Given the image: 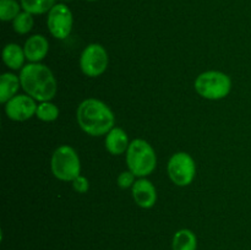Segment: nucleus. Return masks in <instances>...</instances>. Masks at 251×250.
<instances>
[{
  "instance_id": "f257e3e1",
  "label": "nucleus",
  "mask_w": 251,
  "mask_h": 250,
  "mask_svg": "<svg viewBox=\"0 0 251 250\" xmlns=\"http://www.w3.org/2000/svg\"><path fill=\"white\" fill-rule=\"evenodd\" d=\"M78 126L91 136L107 135L114 127L115 117L109 107L97 98H87L76 110Z\"/></svg>"
},
{
  "instance_id": "f03ea898",
  "label": "nucleus",
  "mask_w": 251,
  "mask_h": 250,
  "mask_svg": "<svg viewBox=\"0 0 251 250\" xmlns=\"http://www.w3.org/2000/svg\"><path fill=\"white\" fill-rule=\"evenodd\" d=\"M20 81L25 92L39 102L51 100L58 91V83L51 70L41 63L25 65L20 73Z\"/></svg>"
},
{
  "instance_id": "7ed1b4c3",
  "label": "nucleus",
  "mask_w": 251,
  "mask_h": 250,
  "mask_svg": "<svg viewBox=\"0 0 251 250\" xmlns=\"http://www.w3.org/2000/svg\"><path fill=\"white\" fill-rule=\"evenodd\" d=\"M126 164L129 171L137 178L150 175L157 166V156L153 147L144 139L132 140L126 151Z\"/></svg>"
},
{
  "instance_id": "20e7f679",
  "label": "nucleus",
  "mask_w": 251,
  "mask_h": 250,
  "mask_svg": "<svg viewBox=\"0 0 251 250\" xmlns=\"http://www.w3.org/2000/svg\"><path fill=\"white\" fill-rule=\"evenodd\" d=\"M195 90L201 97L206 100H222L229 95L232 90V80L222 71H205L196 77Z\"/></svg>"
},
{
  "instance_id": "39448f33",
  "label": "nucleus",
  "mask_w": 251,
  "mask_h": 250,
  "mask_svg": "<svg viewBox=\"0 0 251 250\" xmlns=\"http://www.w3.org/2000/svg\"><path fill=\"white\" fill-rule=\"evenodd\" d=\"M50 169L61 181H73L81 173V162L75 150L69 145L59 146L51 154Z\"/></svg>"
},
{
  "instance_id": "423d86ee",
  "label": "nucleus",
  "mask_w": 251,
  "mask_h": 250,
  "mask_svg": "<svg viewBox=\"0 0 251 250\" xmlns=\"http://www.w3.org/2000/svg\"><path fill=\"white\" fill-rule=\"evenodd\" d=\"M168 175L176 186H188L196 175V164L186 152H176L169 158L167 166Z\"/></svg>"
},
{
  "instance_id": "0eeeda50",
  "label": "nucleus",
  "mask_w": 251,
  "mask_h": 250,
  "mask_svg": "<svg viewBox=\"0 0 251 250\" xmlns=\"http://www.w3.org/2000/svg\"><path fill=\"white\" fill-rule=\"evenodd\" d=\"M108 63L109 58L107 50L98 43L88 44L81 53V71L88 77H98L102 75L107 70Z\"/></svg>"
},
{
  "instance_id": "6e6552de",
  "label": "nucleus",
  "mask_w": 251,
  "mask_h": 250,
  "mask_svg": "<svg viewBox=\"0 0 251 250\" xmlns=\"http://www.w3.org/2000/svg\"><path fill=\"white\" fill-rule=\"evenodd\" d=\"M74 17L69 6L59 2L51 7L47 17V26L51 36L56 39H65L73 31Z\"/></svg>"
},
{
  "instance_id": "1a4fd4ad",
  "label": "nucleus",
  "mask_w": 251,
  "mask_h": 250,
  "mask_svg": "<svg viewBox=\"0 0 251 250\" xmlns=\"http://www.w3.org/2000/svg\"><path fill=\"white\" fill-rule=\"evenodd\" d=\"M36 100L28 95H16L5 103V113L14 122H26L36 115Z\"/></svg>"
},
{
  "instance_id": "9d476101",
  "label": "nucleus",
  "mask_w": 251,
  "mask_h": 250,
  "mask_svg": "<svg viewBox=\"0 0 251 250\" xmlns=\"http://www.w3.org/2000/svg\"><path fill=\"white\" fill-rule=\"evenodd\" d=\"M132 198L137 206L142 208H151L157 202V190L152 181L146 178H140L131 188Z\"/></svg>"
},
{
  "instance_id": "9b49d317",
  "label": "nucleus",
  "mask_w": 251,
  "mask_h": 250,
  "mask_svg": "<svg viewBox=\"0 0 251 250\" xmlns=\"http://www.w3.org/2000/svg\"><path fill=\"white\" fill-rule=\"evenodd\" d=\"M25 55L29 63H41L49 51V42L42 34H33L24 46Z\"/></svg>"
},
{
  "instance_id": "f8f14e48",
  "label": "nucleus",
  "mask_w": 251,
  "mask_h": 250,
  "mask_svg": "<svg viewBox=\"0 0 251 250\" xmlns=\"http://www.w3.org/2000/svg\"><path fill=\"white\" fill-rule=\"evenodd\" d=\"M105 149L109 153L114 154V156H119L124 152L127 151L129 149V137L125 130L122 127H113L107 135H105Z\"/></svg>"
},
{
  "instance_id": "ddd939ff",
  "label": "nucleus",
  "mask_w": 251,
  "mask_h": 250,
  "mask_svg": "<svg viewBox=\"0 0 251 250\" xmlns=\"http://www.w3.org/2000/svg\"><path fill=\"white\" fill-rule=\"evenodd\" d=\"M25 59H26L25 50L19 44L9 43L2 49V61L9 69H12V70L22 69L25 66Z\"/></svg>"
},
{
  "instance_id": "4468645a",
  "label": "nucleus",
  "mask_w": 251,
  "mask_h": 250,
  "mask_svg": "<svg viewBox=\"0 0 251 250\" xmlns=\"http://www.w3.org/2000/svg\"><path fill=\"white\" fill-rule=\"evenodd\" d=\"M20 86H21V81L19 76L12 73L2 74L0 77V102L2 104L9 102L12 97L17 95Z\"/></svg>"
},
{
  "instance_id": "2eb2a0df",
  "label": "nucleus",
  "mask_w": 251,
  "mask_h": 250,
  "mask_svg": "<svg viewBox=\"0 0 251 250\" xmlns=\"http://www.w3.org/2000/svg\"><path fill=\"white\" fill-rule=\"evenodd\" d=\"M172 249L173 250H196L198 249V238L195 233L190 229H179L173 235L172 240Z\"/></svg>"
},
{
  "instance_id": "dca6fc26",
  "label": "nucleus",
  "mask_w": 251,
  "mask_h": 250,
  "mask_svg": "<svg viewBox=\"0 0 251 250\" xmlns=\"http://www.w3.org/2000/svg\"><path fill=\"white\" fill-rule=\"evenodd\" d=\"M56 0H20L24 11L31 15H43L49 12L56 4Z\"/></svg>"
},
{
  "instance_id": "f3484780",
  "label": "nucleus",
  "mask_w": 251,
  "mask_h": 250,
  "mask_svg": "<svg viewBox=\"0 0 251 250\" xmlns=\"http://www.w3.org/2000/svg\"><path fill=\"white\" fill-rule=\"evenodd\" d=\"M21 9V2L17 0H0V20L4 22L14 21Z\"/></svg>"
},
{
  "instance_id": "a211bd4d",
  "label": "nucleus",
  "mask_w": 251,
  "mask_h": 250,
  "mask_svg": "<svg viewBox=\"0 0 251 250\" xmlns=\"http://www.w3.org/2000/svg\"><path fill=\"white\" fill-rule=\"evenodd\" d=\"M36 117L42 122H54L59 117V108L50 100L48 102H41L37 105Z\"/></svg>"
},
{
  "instance_id": "6ab92c4d",
  "label": "nucleus",
  "mask_w": 251,
  "mask_h": 250,
  "mask_svg": "<svg viewBox=\"0 0 251 250\" xmlns=\"http://www.w3.org/2000/svg\"><path fill=\"white\" fill-rule=\"evenodd\" d=\"M14 31L19 34H26L33 28V15L27 11H21L12 21Z\"/></svg>"
},
{
  "instance_id": "aec40b11",
  "label": "nucleus",
  "mask_w": 251,
  "mask_h": 250,
  "mask_svg": "<svg viewBox=\"0 0 251 250\" xmlns=\"http://www.w3.org/2000/svg\"><path fill=\"white\" fill-rule=\"evenodd\" d=\"M135 174L132 173V172L130 171H125L123 172V173L119 174V176H118L117 179V183L118 185L120 186L122 189H129V188H132V185L135 184Z\"/></svg>"
},
{
  "instance_id": "412c9836",
  "label": "nucleus",
  "mask_w": 251,
  "mask_h": 250,
  "mask_svg": "<svg viewBox=\"0 0 251 250\" xmlns=\"http://www.w3.org/2000/svg\"><path fill=\"white\" fill-rule=\"evenodd\" d=\"M71 183H73V188L76 193L85 194L87 193L88 189H90V181H88V179L83 175H78L77 178L74 179Z\"/></svg>"
},
{
  "instance_id": "4be33fe9",
  "label": "nucleus",
  "mask_w": 251,
  "mask_h": 250,
  "mask_svg": "<svg viewBox=\"0 0 251 250\" xmlns=\"http://www.w3.org/2000/svg\"><path fill=\"white\" fill-rule=\"evenodd\" d=\"M86 1H97V0H86Z\"/></svg>"
},
{
  "instance_id": "5701e85b",
  "label": "nucleus",
  "mask_w": 251,
  "mask_h": 250,
  "mask_svg": "<svg viewBox=\"0 0 251 250\" xmlns=\"http://www.w3.org/2000/svg\"><path fill=\"white\" fill-rule=\"evenodd\" d=\"M63 1H69V0H63Z\"/></svg>"
}]
</instances>
